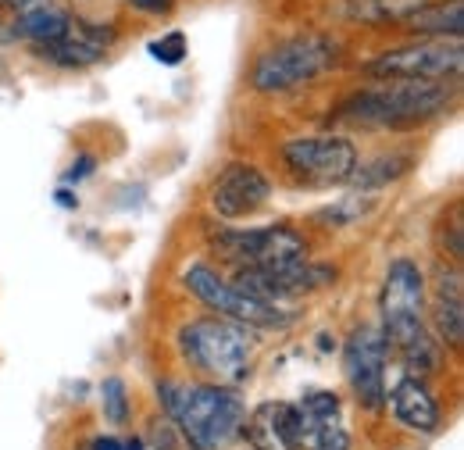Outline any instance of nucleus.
Masks as SVG:
<instances>
[{"label": "nucleus", "mask_w": 464, "mask_h": 450, "mask_svg": "<svg viewBox=\"0 0 464 450\" xmlns=\"http://www.w3.org/2000/svg\"><path fill=\"white\" fill-rule=\"evenodd\" d=\"M343 44L329 33H296L257 51L250 61L246 83L261 97H283L336 72L343 64Z\"/></svg>", "instance_id": "39448f33"}, {"label": "nucleus", "mask_w": 464, "mask_h": 450, "mask_svg": "<svg viewBox=\"0 0 464 450\" xmlns=\"http://www.w3.org/2000/svg\"><path fill=\"white\" fill-rule=\"evenodd\" d=\"M272 201V179L257 169L254 161H229L208 186V208L211 215L239 222L265 211Z\"/></svg>", "instance_id": "f8f14e48"}, {"label": "nucleus", "mask_w": 464, "mask_h": 450, "mask_svg": "<svg viewBox=\"0 0 464 450\" xmlns=\"http://www.w3.org/2000/svg\"><path fill=\"white\" fill-rule=\"evenodd\" d=\"M229 279L236 282L243 293H250V297H261V300H268V304L293 308L296 300L329 289V286L336 282V269H333V265H322V261H314V258H307V261L276 265V269H229Z\"/></svg>", "instance_id": "9d476101"}, {"label": "nucleus", "mask_w": 464, "mask_h": 450, "mask_svg": "<svg viewBox=\"0 0 464 450\" xmlns=\"http://www.w3.org/2000/svg\"><path fill=\"white\" fill-rule=\"evenodd\" d=\"M411 165H414V158H407V154H379V158H372L364 165L357 161V169L347 179V186H353V190H382V186L404 179Z\"/></svg>", "instance_id": "aec40b11"}, {"label": "nucleus", "mask_w": 464, "mask_h": 450, "mask_svg": "<svg viewBox=\"0 0 464 450\" xmlns=\"http://www.w3.org/2000/svg\"><path fill=\"white\" fill-rule=\"evenodd\" d=\"M296 440L300 450H350V426L343 400L333 390H314L296 404Z\"/></svg>", "instance_id": "ddd939ff"}, {"label": "nucleus", "mask_w": 464, "mask_h": 450, "mask_svg": "<svg viewBox=\"0 0 464 450\" xmlns=\"http://www.w3.org/2000/svg\"><path fill=\"white\" fill-rule=\"evenodd\" d=\"M36 4H44V0H0V11L11 18V15H22V11L36 7Z\"/></svg>", "instance_id": "bb28decb"}, {"label": "nucleus", "mask_w": 464, "mask_h": 450, "mask_svg": "<svg viewBox=\"0 0 464 450\" xmlns=\"http://www.w3.org/2000/svg\"><path fill=\"white\" fill-rule=\"evenodd\" d=\"M429 279L414 258H393L386 265L379 289V329L390 343V354L401 357L411 376H432L440 368V339L429 329Z\"/></svg>", "instance_id": "f257e3e1"}, {"label": "nucleus", "mask_w": 464, "mask_h": 450, "mask_svg": "<svg viewBox=\"0 0 464 450\" xmlns=\"http://www.w3.org/2000/svg\"><path fill=\"white\" fill-rule=\"evenodd\" d=\"M243 436L250 440V450H300L296 440V407L290 400H265L257 404L246 422Z\"/></svg>", "instance_id": "f3484780"}, {"label": "nucleus", "mask_w": 464, "mask_h": 450, "mask_svg": "<svg viewBox=\"0 0 464 450\" xmlns=\"http://www.w3.org/2000/svg\"><path fill=\"white\" fill-rule=\"evenodd\" d=\"M90 450H125V444H121V440H115V436H97Z\"/></svg>", "instance_id": "cd10ccee"}, {"label": "nucleus", "mask_w": 464, "mask_h": 450, "mask_svg": "<svg viewBox=\"0 0 464 450\" xmlns=\"http://www.w3.org/2000/svg\"><path fill=\"white\" fill-rule=\"evenodd\" d=\"M182 289L200 300L211 315H222L232 322H243L250 329H286L296 322V311L283 304H268L261 297L243 293L236 282L222 272V265L215 269L211 261H189L182 269Z\"/></svg>", "instance_id": "423d86ee"}, {"label": "nucleus", "mask_w": 464, "mask_h": 450, "mask_svg": "<svg viewBox=\"0 0 464 450\" xmlns=\"http://www.w3.org/2000/svg\"><path fill=\"white\" fill-rule=\"evenodd\" d=\"M93 169H97V158H93V154H79V158L68 165V171H64V182H82Z\"/></svg>", "instance_id": "a878e982"}, {"label": "nucleus", "mask_w": 464, "mask_h": 450, "mask_svg": "<svg viewBox=\"0 0 464 450\" xmlns=\"http://www.w3.org/2000/svg\"><path fill=\"white\" fill-rule=\"evenodd\" d=\"M436 243H440L443 261H450V265H461L464 261V204L461 201H454L450 208H443L440 225H436Z\"/></svg>", "instance_id": "4be33fe9"}, {"label": "nucleus", "mask_w": 464, "mask_h": 450, "mask_svg": "<svg viewBox=\"0 0 464 450\" xmlns=\"http://www.w3.org/2000/svg\"><path fill=\"white\" fill-rule=\"evenodd\" d=\"M390 407H393V415H397V422L404 429L421 433V436H432L440 429V422H443L440 400L432 394V386L425 383V376L401 372V379L390 390Z\"/></svg>", "instance_id": "dca6fc26"}, {"label": "nucleus", "mask_w": 464, "mask_h": 450, "mask_svg": "<svg viewBox=\"0 0 464 450\" xmlns=\"http://www.w3.org/2000/svg\"><path fill=\"white\" fill-rule=\"evenodd\" d=\"M179 354L189 365V372H197L208 383L218 386H239L250 379L254 372V357H257V329L232 322L222 315H200L189 318L179 329Z\"/></svg>", "instance_id": "20e7f679"}, {"label": "nucleus", "mask_w": 464, "mask_h": 450, "mask_svg": "<svg viewBox=\"0 0 464 450\" xmlns=\"http://www.w3.org/2000/svg\"><path fill=\"white\" fill-rule=\"evenodd\" d=\"M189 54V47H186V33L182 29H172V33H165L161 40H154L150 44V57L154 61H161V64H182V57Z\"/></svg>", "instance_id": "b1692460"}, {"label": "nucleus", "mask_w": 464, "mask_h": 450, "mask_svg": "<svg viewBox=\"0 0 464 450\" xmlns=\"http://www.w3.org/2000/svg\"><path fill=\"white\" fill-rule=\"evenodd\" d=\"M58 204H61V208H75L79 201H75V197H72L68 190H58Z\"/></svg>", "instance_id": "c85d7f7f"}, {"label": "nucleus", "mask_w": 464, "mask_h": 450, "mask_svg": "<svg viewBox=\"0 0 464 450\" xmlns=\"http://www.w3.org/2000/svg\"><path fill=\"white\" fill-rule=\"evenodd\" d=\"M208 250L226 269H276V265H293L311 258L307 240L286 222L250 225V229L218 225L208 236Z\"/></svg>", "instance_id": "0eeeda50"}, {"label": "nucleus", "mask_w": 464, "mask_h": 450, "mask_svg": "<svg viewBox=\"0 0 464 450\" xmlns=\"http://www.w3.org/2000/svg\"><path fill=\"white\" fill-rule=\"evenodd\" d=\"M125 450H147V447H143V440H129V444H125Z\"/></svg>", "instance_id": "c756f323"}, {"label": "nucleus", "mask_w": 464, "mask_h": 450, "mask_svg": "<svg viewBox=\"0 0 464 450\" xmlns=\"http://www.w3.org/2000/svg\"><path fill=\"white\" fill-rule=\"evenodd\" d=\"M401 29L414 40H461L464 36V4L461 0H425L411 11Z\"/></svg>", "instance_id": "6ab92c4d"}, {"label": "nucleus", "mask_w": 464, "mask_h": 450, "mask_svg": "<svg viewBox=\"0 0 464 450\" xmlns=\"http://www.w3.org/2000/svg\"><path fill=\"white\" fill-rule=\"evenodd\" d=\"M158 396L175 433L193 450H226L243 436L246 404L232 386L208 379H161Z\"/></svg>", "instance_id": "7ed1b4c3"}, {"label": "nucleus", "mask_w": 464, "mask_h": 450, "mask_svg": "<svg viewBox=\"0 0 464 450\" xmlns=\"http://www.w3.org/2000/svg\"><path fill=\"white\" fill-rule=\"evenodd\" d=\"M125 7L140 18H172L179 0H125Z\"/></svg>", "instance_id": "393cba45"}, {"label": "nucleus", "mask_w": 464, "mask_h": 450, "mask_svg": "<svg viewBox=\"0 0 464 450\" xmlns=\"http://www.w3.org/2000/svg\"><path fill=\"white\" fill-rule=\"evenodd\" d=\"M115 44V25H104V22H90L82 15H75L72 29L54 40V44H40L33 47V57H40L44 64H54L64 72H79V68H90V64H101L108 57V47Z\"/></svg>", "instance_id": "4468645a"}, {"label": "nucleus", "mask_w": 464, "mask_h": 450, "mask_svg": "<svg viewBox=\"0 0 464 450\" xmlns=\"http://www.w3.org/2000/svg\"><path fill=\"white\" fill-rule=\"evenodd\" d=\"M357 161V143L343 132L293 136L279 147V165L300 186H343Z\"/></svg>", "instance_id": "6e6552de"}, {"label": "nucleus", "mask_w": 464, "mask_h": 450, "mask_svg": "<svg viewBox=\"0 0 464 450\" xmlns=\"http://www.w3.org/2000/svg\"><path fill=\"white\" fill-rule=\"evenodd\" d=\"M386 361L390 343L379 326H357L343 343V379L364 411H379L386 404Z\"/></svg>", "instance_id": "9b49d317"}, {"label": "nucleus", "mask_w": 464, "mask_h": 450, "mask_svg": "<svg viewBox=\"0 0 464 450\" xmlns=\"http://www.w3.org/2000/svg\"><path fill=\"white\" fill-rule=\"evenodd\" d=\"M425 0H350V15L364 25H401Z\"/></svg>", "instance_id": "412c9836"}, {"label": "nucleus", "mask_w": 464, "mask_h": 450, "mask_svg": "<svg viewBox=\"0 0 464 450\" xmlns=\"http://www.w3.org/2000/svg\"><path fill=\"white\" fill-rule=\"evenodd\" d=\"M461 40H407L361 64V72L375 83L418 79V83H450L461 79Z\"/></svg>", "instance_id": "1a4fd4ad"}, {"label": "nucleus", "mask_w": 464, "mask_h": 450, "mask_svg": "<svg viewBox=\"0 0 464 450\" xmlns=\"http://www.w3.org/2000/svg\"><path fill=\"white\" fill-rule=\"evenodd\" d=\"M458 83H418V79H390L364 90H353L333 112L329 125L347 129H382V132H414L429 122H440L458 104Z\"/></svg>", "instance_id": "f03ea898"}, {"label": "nucleus", "mask_w": 464, "mask_h": 450, "mask_svg": "<svg viewBox=\"0 0 464 450\" xmlns=\"http://www.w3.org/2000/svg\"><path fill=\"white\" fill-rule=\"evenodd\" d=\"M101 407H104V418L108 422H115V426L129 422V390H125V383L118 376L101 383Z\"/></svg>", "instance_id": "5701e85b"}, {"label": "nucleus", "mask_w": 464, "mask_h": 450, "mask_svg": "<svg viewBox=\"0 0 464 450\" xmlns=\"http://www.w3.org/2000/svg\"><path fill=\"white\" fill-rule=\"evenodd\" d=\"M75 22V11L64 4V0H44L22 15H11L7 18V36L18 40V44H29V47H40V44H54L61 40Z\"/></svg>", "instance_id": "a211bd4d"}, {"label": "nucleus", "mask_w": 464, "mask_h": 450, "mask_svg": "<svg viewBox=\"0 0 464 450\" xmlns=\"http://www.w3.org/2000/svg\"><path fill=\"white\" fill-rule=\"evenodd\" d=\"M425 315H429V329H432V337L440 339V347L461 350V343H464L461 265H447V261H443V265L436 269V279H432V289H429Z\"/></svg>", "instance_id": "2eb2a0df"}]
</instances>
